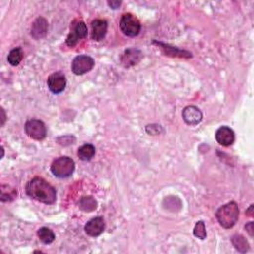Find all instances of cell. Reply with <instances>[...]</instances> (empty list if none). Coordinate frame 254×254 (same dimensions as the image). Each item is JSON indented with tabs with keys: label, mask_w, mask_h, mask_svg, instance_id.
Masks as SVG:
<instances>
[{
	"label": "cell",
	"mask_w": 254,
	"mask_h": 254,
	"mask_svg": "<svg viewBox=\"0 0 254 254\" xmlns=\"http://www.w3.org/2000/svg\"><path fill=\"white\" fill-rule=\"evenodd\" d=\"M26 193L31 199L46 205H53L57 200V192L46 180L35 177L28 182Z\"/></svg>",
	"instance_id": "obj_1"
},
{
	"label": "cell",
	"mask_w": 254,
	"mask_h": 254,
	"mask_svg": "<svg viewBox=\"0 0 254 254\" xmlns=\"http://www.w3.org/2000/svg\"><path fill=\"white\" fill-rule=\"evenodd\" d=\"M216 218L219 224L224 229H232L234 227L239 218V209L235 202L228 203L220 207L216 214Z\"/></svg>",
	"instance_id": "obj_2"
},
{
	"label": "cell",
	"mask_w": 254,
	"mask_h": 254,
	"mask_svg": "<svg viewBox=\"0 0 254 254\" xmlns=\"http://www.w3.org/2000/svg\"><path fill=\"white\" fill-rule=\"evenodd\" d=\"M75 171V162L69 157H60L51 165V172L57 178H68Z\"/></svg>",
	"instance_id": "obj_3"
},
{
	"label": "cell",
	"mask_w": 254,
	"mask_h": 254,
	"mask_svg": "<svg viewBox=\"0 0 254 254\" xmlns=\"http://www.w3.org/2000/svg\"><path fill=\"white\" fill-rule=\"evenodd\" d=\"M88 36V27L83 21L75 20L71 24V30L67 37L66 43L69 47H75L78 41Z\"/></svg>",
	"instance_id": "obj_4"
},
{
	"label": "cell",
	"mask_w": 254,
	"mask_h": 254,
	"mask_svg": "<svg viewBox=\"0 0 254 254\" xmlns=\"http://www.w3.org/2000/svg\"><path fill=\"white\" fill-rule=\"evenodd\" d=\"M120 29L124 35L135 37L141 30L140 21L131 13H125L120 19Z\"/></svg>",
	"instance_id": "obj_5"
},
{
	"label": "cell",
	"mask_w": 254,
	"mask_h": 254,
	"mask_svg": "<svg viewBox=\"0 0 254 254\" xmlns=\"http://www.w3.org/2000/svg\"><path fill=\"white\" fill-rule=\"evenodd\" d=\"M95 61L92 57L87 55H79L72 62V71L77 76H81L93 70Z\"/></svg>",
	"instance_id": "obj_6"
},
{
	"label": "cell",
	"mask_w": 254,
	"mask_h": 254,
	"mask_svg": "<svg viewBox=\"0 0 254 254\" xmlns=\"http://www.w3.org/2000/svg\"><path fill=\"white\" fill-rule=\"evenodd\" d=\"M26 134L35 140H43L47 135V128L43 121L38 119H30L25 124Z\"/></svg>",
	"instance_id": "obj_7"
},
{
	"label": "cell",
	"mask_w": 254,
	"mask_h": 254,
	"mask_svg": "<svg viewBox=\"0 0 254 254\" xmlns=\"http://www.w3.org/2000/svg\"><path fill=\"white\" fill-rule=\"evenodd\" d=\"M66 84H67L66 77L61 72L54 73L48 78V88L53 94L58 95L64 92Z\"/></svg>",
	"instance_id": "obj_8"
},
{
	"label": "cell",
	"mask_w": 254,
	"mask_h": 254,
	"mask_svg": "<svg viewBox=\"0 0 254 254\" xmlns=\"http://www.w3.org/2000/svg\"><path fill=\"white\" fill-rule=\"evenodd\" d=\"M184 121L188 125H197L203 120V114L199 107L195 105H189L184 108L182 114Z\"/></svg>",
	"instance_id": "obj_9"
},
{
	"label": "cell",
	"mask_w": 254,
	"mask_h": 254,
	"mask_svg": "<svg viewBox=\"0 0 254 254\" xmlns=\"http://www.w3.org/2000/svg\"><path fill=\"white\" fill-rule=\"evenodd\" d=\"M105 229L104 219L100 216L92 218L86 225H84V231L86 234L92 237L99 236Z\"/></svg>",
	"instance_id": "obj_10"
},
{
	"label": "cell",
	"mask_w": 254,
	"mask_h": 254,
	"mask_svg": "<svg viewBox=\"0 0 254 254\" xmlns=\"http://www.w3.org/2000/svg\"><path fill=\"white\" fill-rule=\"evenodd\" d=\"M215 139L217 141V143H219L220 145L230 146L234 142L235 135L234 130L231 129L230 127L221 126L215 132Z\"/></svg>",
	"instance_id": "obj_11"
},
{
	"label": "cell",
	"mask_w": 254,
	"mask_h": 254,
	"mask_svg": "<svg viewBox=\"0 0 254 254\" xmlns=\"http://www.w3.org/2000/svg\"><path fill=\"white\" fill-rule=\"evenodd\" d=\"M107 21L104 19H96L92 22V38L94 41H101L107 32Z\"/></svg>",
	"instance_id": "obj_12"
},
{
	"label": "cell",
	"mask_w": 254,
	"mask_h": 254,
	"mask_svg": "<svg viewBox=\"0 0 254 254\" xmlns=\"http://www.w3.org/2000/svg\"><path fill=\"white\" fill-rule=\"evenodd\" d=\"M143 55L137 49H128L124 52L121 57V63L124 67L129 68L132 66L137 65L141 59H142Z\"/></svg>",
	"instance_id": "obj_13"
},
{
	"label": "cell",
	"mask_w": 254,
	"mask_h": 254,
	"mask_svg": "<svg viewBox=\"0 0 254 254\" xmlns=\"http://www.w3.org/2000/svg\"><path fill=\"white\" fill-rule=\"evenodd\" d=\"M48 32V21L43 18L39 17L37 18L31 27V35L36 40H39L46 36Z\"/></svg>",
	"instance_id": "obj_14"
},
{
	"label": "cell",
	"mask_w": 254,
	"mask_h": 254,
	"mask_svg": "<svg viewBox=\"0 0 254 254\" xmlns=\"http://www.w3.org/2000/svg\"><path fill=\"white\" fill-rule=\"evenodd\" d=\"M154 44H157L158 46L162 47L163 51L167 56H170V57H180V58H192V54L188 51L180 50L176 47H171L170 45H166L163 43H159L154 41Z\"/></svg>",
	"instance_id": "obj_15"
},
{
	"label": "cell",
	"mask_w": 254,
	"mask_h": 254,
	"mask_svg": "<svg viewBox=\"0 0 254 254\" xmlns=\"http://www.w3.org/2000/svg\"><path fill=\"white\" fill-rule=\"evenodd\" d=\"M96 154V148L92 144H84L78 150V157L81 161H90Z\"/></svg>",
	"instance_id": "obj_16"
},
{
	"label": "cell",
	"mask_w": 254,
	"mask_h": 254,
	"mask_svg": "<svg viewBox=\"0 0 254 254\" xmlns=\"http://www.w3.org/2000/svg\"><path fill=\"white\" fill-rule=\"evenodd\" d=\"M232 242L234 248L241 253H245L249 250V243L246 240V238L241 234H234L232 237Z\"/></svg>",
	"instance_id": "obj_17"
},
{
	"label": "cell",
	"mask_w": 254,
	"mask_h": 254,
	"mask_svg": "<svg viewBox=\"0 0 254 254\" xmlns=\"http://www.w3.org/2000/svg\"><path fill=\"white\" fill-rule=\"evenodd\" d=\"M79 209L82 210L83 212H93L95 210H97L98 208V203L97 201L94 199L93 196H83L80 199L79 203H78Z\"/></svg>",
	"instance_id": "obj_18"
},
{
	"label": "cell",
	"mask_w": 254,
	"mask_h": 254,
	"mask_svg": "<svg viewBox=\"0 0 254 254\" xmlns=\"http://www.w3.org/2000/svg\"><path fill=\"white\" fill-rule=\"evenodd\" d=\"M22 60H23V51L21 47L14 48L8 54L7 61L11 66H18Z\"/></svg>",
	"instance_id": "obj_19"
},
{
	"label": "cell",
	"mask_w": 254,
	"mask_h": 254,
	"mask_svg": "<svg viewBox=\"0 0 254 254\" xmlns=\"http://www.w3.org/2000/svg\"><path fill=\"white\" fill-rule=\"evenodd\" d=\"M37 235L39 239L45 244H51L55 240L54 233L48 228H41L37 232Z\"/></svg>",
	"instance_id": "obj_20"
},
{
	"label": "cell",
	"mask_w": 254,
	"mask_h": 254,
	"mask_svg": "<svg viewBox=\"0 0 254 254\" xmlns=\"http://www.w3.org/2000/svg\"><path fill=\"white\" fill-rule=\"evenodd\" d=\"M194 235L200 239H205L207 237L206 225L204 221H197L194 228Z\"/></svg>",
	"instance_id": "obj_21"
},
{
	"label": "cell",
	"mask_w": 254,
	"mask_h": 254,
	"mask_svg": "<svg viewBox=\"0 0 254 254\" xmlns=\"http://www.w3.org/2000/svg\"><path fill=\"white\" fill-rule=\"evenodd\" d=\"M8 192H5V190L3 188H1V201L2 202H9L14 200V197L17 195V192L14 189H11L10 187H8Z\"/></svg>",
	"instance_id": "obj_22"
},
{
	"label": "cell",
	"mask_w": 254,
	"mask_h": 254,
	"mask_svg": "<svg viewBox=\"0 0 254 254\" xmlns=\"http://www.w3.org/2000/svg\"><path fill=\"white\" fill-rule=\"evenodd\" d=\"M161 130H162V127L157 124H152V125L146 126L147 133L151 134V135H158L161 132Z\"/></svg>",
	"instance_id": "obj_23"
},
{
	"label": "cell",
	"mask_w": 254,
	"mask_h": 254,
	"mask_svg": "<svg viewBox=\"0 0 254 254\" xmlns=\"http://www.w3.org/2000/svg\"><path fill=\"white\" fill-rule=\"evenodd\" d=\"M245 230L246 232L248 233V234L253 237L254 236V223L252 221L248 222L246 225H245Z\"/></svg>",
	"instance_id": "obj_24"
},
{
	"label": "cell",
	"mask_w": 254,
	"mask_h": 254,
	"mask_svg": "<svg viewBox=\"0 0 254 254\" xmlns=\"http://www.w3.org/2000/svg\"><path fill=\"white\" fill-rule=\"evenodd\" d=\"M107 4L112 8V9H117L121 5V1H108Z\"/></svg>",
	"instance_id": "obj_25"
},
{
	"label": "cell",
	"mask_w": 254,
	"mask_h": 254,
	"mask_svg": "<svg viewBox=\"0 0 254 254\" xmlns=\"http://www.w3.org/2000/svg\"><path fill=\"white\" fill-rule=\"evenodd\" d=\"M253 207H254V206L251 205V206L249 207V209L246 211V215H247L248 216H251V217L253 216Z\"/></svg>",
	"instance_id": "obj_26"
},
{
	"label": "cell",
	"mask_w": 254,
	"mask_h": 254,
	"mask_svg": "<svg viewBox=\"0 0 254 254\" xmlns=\"http://www.w3.org/2000/svg\"><path fill=\"white\" fill-rule=\"evenodd\" d=\"M1 115H2V122H1V125L3 126V124H4V122H5V120H6V117H5V111H4V109L3 108H1Z\"/></svg>",
	"instance_id": "obj_27"
}]
</instances>
